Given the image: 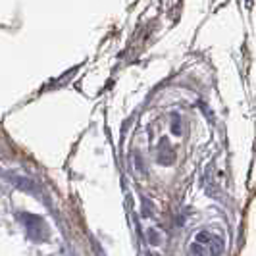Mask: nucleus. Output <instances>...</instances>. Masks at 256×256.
<instances>
[{"label":"nucleus","instance_id":"obj_1","mask_svg":"<svg viewBox=\"0 0 256 256\" xmlns=\"http://www.w3.org/2000/svg\"><path fill=\"white\" fill-rule=\"evenodd\" d=\"M222 250L224 241L212 231H200L191 243V256H220Z\"/></svg>","mask_w":256,"mask_h":256},{"label":"nucleus","instance_id":"obj_2","mask_svg":"<svg viewBox=\"0 0 256 256\" xmlns=\"http://www.w3.org/2000/svg\"><path fill=\"white\" fill-rule=\"evenodd\" d=\"M22 218H26V230L29 233V237L33 239V241H42L44 237H46V226H44V220L37 218V216H22Z\"/></svg>","mask_w":256,"mask_h":256}]
</instances>
